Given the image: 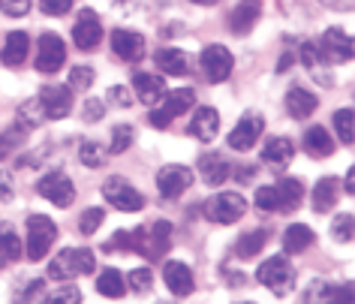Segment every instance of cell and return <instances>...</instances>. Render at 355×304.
Wrapping results in <instances>:
<instances>
[{"label": "cell", "mask_w": 355, "mask_h": 304, "mask_svg": "<svg viewBox=\"0 0 355 304\" xmlns=\"http://www.w3.org/2000/svg\"><path fill=\"white\" fill-rule=\"evenodd\" d=\"M94 85V69L91 67H73L69 69V91H87Z\"/></svg>", "instance_id": "41"}, {"label": "cell", "mask_w": 355, "mask_h": 304, "mask_svg": "<svg viewBox=\"0 0 355 304\" xmlns=\"http://www.w3.org/2000/svg\"><path fill=\"white\" fill-rule=\"evenodd\" d=\"M103 196L112 208L127 211V214L145 208V196H141L130 181H123V178H109V181L103 184Z\"/></svg>", "instance_id": "7"}, {"label": "cell", "mask_w": 355, "mask_h": 304, "mask_svg": "<svg viewBox=\"0 0 355 304\" xmlns=\"http://www.w3.org/2000/svg\"><path fill=\"white\" fill-rule=\"evenodd\" d=\"M262 130H265V121H262V115H256V112H247L241 121H238V127L229 133V148L232 151H250L256 142H259L262 136Z\"/></svg>", "instance_id": "14"}, {"label": "cell", "mask_w": 355, "mask_h": 304, "mask_svg": "<svg viewBox=\"0 0 355 304\" xmlns=\"http://www.w3.org/2000/svg\"><path fill=\"white\" fill-rule=\"evenodd\" d=\"M319 60H328V64H346V60H352V37L349 33H343L340 28H328L322 33V40H319Z\"/></svg>", "instance_id": "10"}, {"label": "cell", "mask_w": 355, "mask_h": 304, "mask_svg": "<svg viewBox=\"0 0 355 304\" xmlns=\"http://www.w3.org/2000/svg\"><path fill=\"white\" fill-rule=\"evenodd\" d=\"M112 49H114V55H118L121 60H127V64H139L141 58H145V49H148V42L141 33L136 31H114L112 33Z\"/></svg>", "instance_id": "16"}, {"label": "cell", "mask_w": 355, "mask_h": 304, "mask_svg": "<svg viewBox=\"0 0 355 304\" xmlns=\"http://www.w3.org/2000/svg\"><path fill=\"white\" fill-rule=\"evenodd\" d=\"M0 12L10 19H21L31 12V0H0Z\"/></svg>", "instance_id": "45"}, {"label": "cell", "mask_w": 355, "mask_h": 304, "mask_svg": "<svg viewBox=\"0 0 355 304\" xmlns=\"http://www.w3.org/2000/svg\"><path fill=\"white\" fill-rule=\"evenodd\" d=\"M96 292L105 295V298H123L127 292V280L118 268H103V274L96 277Z\"/></svg>", "instance_id": "31"}, {"label": "cell", "mask_w": 355, "mask_h": 304, "mask_svg": "<svg viewBox=\"0 0 355 304\" xmlns=\"http://www.w3.org/2000/svg\"><path fill=\"white\" fill-rule=\"evenodd\" d=\"M355 112L352 109H340V112H334V130H337V139L343 142L346 148L355 142Z\"/></svg>", "instance_id": "35"}, {"label": "cell", "mask_w": 355, "mask_h": 304, "mask_svg": "<svg viewBox=\"0 0 355 304\" xmlns=\"http://www.w3.org/2000/svg\"><path fill=\"white\" fill-rule=\"evenodd\" d=\"M328 304H352V283H346V286H331Z\"/></svg>", "instance_id": "51"}, {"label": "cell", "mask_w": 355, "mask_h": 304, "mask_svg": "<svg viewBox=\"0 0 355 304\" xmlns=\"http://www.w3.org/2000/svg\"><path fill=\"white\" fill-rule=\"evenodd\" d=\"M132 87H136L139 100L148 103V105H157L166 96L163 76H154V73H136V76H132Z\"/></svg>", "instance_id": "22"}, {"label": "cell", "mask_w": 355, "mask_h": 304, "mask_svg": "<svg viewBox=\"0 0 355 304\" xmlns=\"http://www.w3.org/2000/svg\"><path fill=\"white\" fill-rule=\"evenodd\" d=\"M292 157H295V145L286 136H274L262 148V163L271 166V172H283L292 163Z\"/></svg>", "instance_id": "18"}, {"label": "cell", "mask_w": 355, "mask_h": 304, "mask_svg": "<svg viewBox=\"0 0 355 304\" xmlns=\"http://www.w3.org/2000/svg\"><path fill=\"white\" fill-rule=\"evenodd\" d=\"M132 139H136V130H132L130 124H121V127H114V130H112L109 154H123V151L132 145Z\"/></svg>", "instance_id": "39"}, {"label": "cell", "mask_w": 355, "mask_h": 304, "mask_svg": "<svg viewBox=\"0 0 355 304\" xmlns=\"http://www.w3.org/2000/svg\"><path fill=\"white\" fill-rule=\"evenodd\" d=\"M163 280L168 286V292L178 295V298H187V295L196 289V277H193L190 265H184V262H166L163 265Z\"/></svg>", "instance_id": "17"}, {"label": "cell", "mask_w": 355, "mask_h": 304, "mask_svg": "<svg viewBox=\"0 0 355 304\" xmlns=\"http://www.w3.org/2000/svg\"><path fill=\"white\" fill-rule=\"evenodd\" d=\"M259 15H262L259 0H241V3L232 10V15H229V28H232L235 37H244V33L253 31V24L259 22Z\"/></svg>", "instance_id": "20"}, {"label": "cell", "mask_w": 355, "mask_h": 304, "mask_svg": "<svg viewBox=\"0 0 355 304\" xmlns=\"http://www.w3.org/2000/svg\"><path fill=\"white\" fill-rule=\"evenodd\" d=\"M55 238H58L55 220L46 217V214H31L28 217V256L33 262L46 259L51 244H55Z\"/></svg>", "instance_id": "4"}, {"label": "cell", "mask_w": 355, "mask_h": 304, "mask_svg": "<svg viewBox=\"0 0 355 304\" xmlns=\"http://www.w3.org/2000/svg\"><path fill=\"white\" fill-rule=\"evenodd\" d=\"M37 193H40L46 202L58 205V208H69V205H73V199H76V187H73V181L67 178V172H60V169L49 172L46 178H40Z\"/></svg>", "instance_id": "8"}, {"label": "cell", "mask_w": 355, "mask_h": 304, "mask_svg": "<svg viewBox=\"0 0 355 304\" xmlns=\"http://www.w3.org/2000/svg\"><path fill=\"white\" fill-rule=\"evenodd\" d=\"M256 280H259L262 286H268L271 292L286 295V292L295 289V268L289 265L286 256H271V259H265V262L259 265Z\"/></svg>", "instance_id": "3"}, {"label": "cell", "mask_w": 355, "mask_h": 304, "mask_svg": "<svg viewBox=\"0 0 355 304\" xmlns=\"http://www.w3.org/2000/svg\"><path fill=\"white\" fill-rule=\"evenodd\" d=\"M304 151L310 157H316V160H325V157H331L334 154V139L328 136V130L325 127H310L304 133Z\"/></svg>", "instance_id": "26"}, {"label": "cell", "mask_w": 355, "mask_h": 304, "mask_svg": "<svg viewBox=\"0 0 355 304\" xmlns=\"http://www.w3.org/2000/svg\"><path fill=\"white\" fill-rule=\"evenodd\" d=\"M298 58H301V64H304L307 69H316V67H319V51H316V42H301Z\"/></svg>", "instance_id": "48"}, {"label": "cell", "mask_w": 355, "mask_h": 304, "mask_svg": "<svg viewBox=\"0 0 355 304\" xmlns=\"http://www.w3.org/2000/svg\"><path fill=\"white\" fill-rule=\"evenodd\" d=\"M355 193V172L349 169V172H346V196H352Z\"/></svg>", "instance_id": "56"}, {"label": "cell", "mask_w": 355, "mask_h": 304, "mask_svg": "<svg viewBox=\"0 0 355 304\" xmlns=\"http://www.w3.org/2000/svg\"><path fill=\"white\" fill-rule=\"evenodd\" d=\"M193 3H199V6H214L217 0H193Z\"/></svg>", "instance_id": "57"}, {"label": "cell", "mask_w": 355, "mask_h": 304, "mask_svg": "<svg viewBox=\"0 0 355 304\" xmlns=\"http://www.w3.org/2000/svg\"><path fill=\"white\" fill-rule=\"evenodd\" d=\"M105 157H109V151H105L100 142H85V145L78 148V163L85 169H103Z\"/></svg>", "instance_id": "33"}, {"label": "cell", "mask_w": 355, "mask_h": 304, "mask_svg": "<svg viewBox=\"0 0 355 304\" xmlns=\"http://www.w3.org/2000/svg\"><path fill=\"white\" fill-rule=\"evenodd\" d=\"M159 103H163V109L150 112L148 115V124H150V127H157V130H166L168 124H172V118H178V115H184V112L193 109V103H196V94H193L190 87H178V91H172V94L166 91V96Z\"/></svg>", "instance_id": "5"}, {"label": "cell", "mask_w": 355, "mask_h": 304, "mask_svg": "<svg viewBox=\"0 0 355 304\" xmlns=\"http://www.w3.org/2000/svg\"><path fill=\"white\" fill-rule=\"evenodd\" d=\"M42 286H46L42 280H28V283H24L19 292H15V301H12V304H33V301L40 298Z\"/></svg>", "instance_id": "43"}, {"label": "cell", "mask_w": 355, "mask_h": 304, "mask_svg": "<svg viewBox=\"0 0 355 304\" xmlns=\"http://www.w3.org/2000/svg\"><path fill=\"white\" fill-rule=\"evenodd\" d=\"M154 64L166 76H184L187 73V55L181 49H159L154 55Z\"/></svg>", "instance_id": "29"}, {"label": "cell", "mask_w": 355, "mask_h": 304, "mask_svg": "<svg viewBox=\"0 0 355 304\" xmlns=\"http://www.w3.org/2000/svg\"><path fill=\"white\" fill-rule=\"evenodd\" d=\"M42 121H49V118H46V112H42L40 100H28V103H21V109H19V124H21L24 130L40 127Z\"/></svg>", "instance_id": "36"}, {"label": "cell", "mask_w": 355, "mask_h": 304, "mask_svg": "<svg viewBox=\"0 0 355 304\" xmlns=\"http://www.w3.org/2000/svg\"><path fill=\"white\" fill-rule=\"evenodd\" d=\"M316 105H319V96L304 91V87H292V91L286 94V109L295 121H307L310 115L316 112Z\"/></svg>", "instance_id": "25"}, {"label": "cell", "mask_w": 355, "mask_h": 304, "mask_svg": "<svg viewBox=\"0 0 355 304\" xmlns=\"http://www.w3.org/2000/svg\"><path fill=\"white\" fill-rule=\"evenodd\" d=\"M42 304H82V289L78 286H58L42 298Z\"/></svg>", "instance_id": "38"}, {"label": "cell", "mask_w": 355, "mask_h": 304, "mask_svg": "<svg viewBox=\"0 0 355 304\" xmlns=\"http://www.w3.org/2000/svg\"><path fill=\"white\" fill-rule=\"evenodd\" d=\"M202 73H205L208 82H226L229 76H232V67H235V58L229 55V49L223 46H208L202 51Z\"/></svg>", "instance_id": "12"}, {"label": "cell", "mask_w": 355, "mask_h": 304, "mask_svg": "<svg viewBox=\"0 0 355 304\" xmlns=\"http://www.w3.org/2000/svg\"><path fill=\"white\" fill-rule=\"evenodd\" d=\"M40 10L46 15H67L69 10H73V0H40Z\"/></svg>", "instance_id": "47"}, {"label": "cell", "mask_w": 355, "mask_h": 304, "mask_svg": "<svg viewBox=\"0 0 355 304\" xmlns=\"http://www.w3.org/2000/svg\"><path fill=\"white\" fill-rule=\"evenodd\" d=\"M172 247V223L168 220H154L150 226H139L130 232V250L145 259H159Z\"/></svg>", "instance_id": "1"}, {"label": "cell", "mask_w": 355, "mask_h": 304, "mask_svg": "<svg viewBox=\"0 0 355 304\" xmlns=\"http://www.w3.org/2000/svg\"><path fill=\"white\" fill-rule=\"evenodd\" d=\"M109 103L118 105V109H130V105H132V96H130L127 87L114 85V87H109Z\"/></svg>", "instance_id": "49"}, {"label": "cell", "mask_w": 355, "mask_h": 304, "mask_svg": "<svg viewBox=\"0 0 355 304\" xmlns=\"http://www.w3.org/2000/svg\"><path fill=\"white\" fill-rule=\"evenodd\" d=\"M313 241H316L313 229L304 226V223H292V226H286V232H283V247H286V253H304V250H310Z\"/></svg>", "instance_id": "28"}, {"label": "cell", "mask_w": 355, "mask_h": 304, "mask_svg": "<svg viewBox=\"0 0 355 304\" xmlns=\"http://www.w3.org/2000/svg\"><path fill=\"white\" fill-rule=\"evenodd\" d=\"M103 220H105L103 208H87L82 217H78V232H82V235H94V232L103 226Z\"/></svg>", "instance_id": "40"}, {"label": "cell", "mask_w": 355, "mask_h": 304, "mask_svg": "<svg viewBox=\"0 0 355 304\" xmlns=\"http://www.w3.org/2000/svg\"><path fill=\"white\" fill-rule=\"evenodd\" d=\"M238 169H241V172H238V181H250V178L256 175L253 166H238Z\"/></svg>", "instance_id": "55"}, {"label": "cell", "mask_w": 355, "mask_h": 304, "mask_svg": "<svg viewBox=\"0 0 355 304\" xmlns=\"http://www.w3.org/2000/svg\"><path fill=\"white\" fill-rule=\"evenodd\" d=\"M15 259H21V238L10 223H0V268L12 265Z\"/></svg>", "instance_id": "30"}, {"label": "cell", "mask_w": 355, "mask_h": 304, "mask_svg": "<svg viewBox=\"0 0 355 304\" xmlns=\"http://www.w3.org/2000/svg\"><path fill=\"white\" fill-rule=\"evenodd\" d=\"M205 214H208V220L232 226V223H238L247 214V199L241 193H217L214 199H208Z\"/></svg>", "instance_id": "6"}, {"label": "cell", "mask_w": 355, "mask_h": 304, "mask_svg": "<svg viewBox=\"0 0 355 304\" xmlns=\"http://www.w3.org/2000/svg\"><path fill=\"white\" fill-rule=\"evenodd\" d=\"M103 112H105V103L100 100V96H87L85 105H82V115H85V121H87V124L103 121Z\"/></svg>", "instance_id": "44"}, {"label": "cell", "mask_w": 355, "mask_h": 304, "mask_svg": "<svg viewBox=\"0 0 355 304\" xmlns=\"http://www.w3.org/2000/svg\"><path fill=\"white\" fill-rule=\"evenodd\" d=\"M24 142H28V130H24L21 124L15 121L6 133H0V160H3L6 154H12V151H19Z\"/></svg>", "instance_id": "34"}, {"label": "cell", "mask_w": 355, "mask_h": 304, "mask_svg": "<svg viewBox=\"0 0 355 304\" xmlns=\"http://www.w3.org/2000/svg\"><path fill=\"white\" fill-rule=\"evenodd\" d=\"M340 199V181L337 178H322L313 190V211L316 214H328Z\"/></svg>", "instance_id": "27"}, {"label": "cell", "mask_w": 355, "mask_h": 304, "mask_svg": "<svg viewBox=\"0 0 355 304\" xmlns=\"http://www.w3.org/2000/svg\"><path fill=\"white\" fill-rule=\"evenodd\" d=\"M265 241H268V229H253V232H244L241 238H238L235 244V253L241 259H253L259 250L265 247Z\"/></svg>", "instance_id": "32"}, {"label": "cell", "mask_w": 355, "mask_h": 304, "mask_svg": "<svg viewBox=\"0 0 355 304\" xmlns=\"http://www.w3.org/2000/svg\"><path fill=\"white\" fill-rule=\"evenodd\" d=\"M10 199H12V178L0 172V202H10Z\"/></svg>", "instance_id": "53"}, {"label": "cell", "mask_w": 355, "mask_h": 304, "mask_svg": "<svg viewBox=\"0 0 355 304\" xmlns=\"http://www.w3.org/2000/svg\"><path fill=\"white\" fill-rule=\"evenodd\" d=\"M292 60H295V55H292V51H286V55H283V58H280V64H277V73H286V69H289V64H292Z\"/></svg>", "instance_id": "54"}, {"label": "cell", "mask_w": 355, "mask_h": 304, "mask_svg": "<svg viewBox=\"0 0 355 304\" xmlns=\"http://www.w3.org/2000/svg\"><path fill=\"white\" fill-rule=\"evenodd\" d=\"M157 187H159V193H163L166 199H178V196L187 193L193 187V169H187V166H166V169H159Z\"/></svg>", "instance_id": "15"}, {"label": "cell", "mask_w": 355, "mask_h": 304, "mask_svg": "<svg viewBox=\"0 0 355 304\" xmlns=\"http://www.w3.org/2000/svg\"><path fill=\"white\" fill-rule=\"evenodd\" d=\"M331 235H334V241H340V244H352V238H355V217L352 214H337L334 223H331Z\"/></svg>", "instance_id": "37"}, {"label": "cell", "mask_w": 355, "mask_h": 304, "mask_svg": "<svg viewBox=\"0 0 355 304\" xmlns=\"http://www.w3.org/2000/svg\"><path fill=\"white\" fill-rule=\"evenodd\" d=\"M199 175L208 187H220L232 175V166H229V160L223 154H205L199 160Z\"/></svg>", "instance_id": "23"}, {"label": "cell", "mask_w": 355, "mask_h": 304, "mask_svg": "<svg viewBox=\"0 0 355 304\" xmlns=\"http://www.w3.org/2000/svg\"><path fill=\"white\" fill-rule=\"evenodd\" d=\"M187 133L193 139H199V142H214L217 133H220V115H217V109H211V105H202V109H196V112H193V121H190Z\"/></svg>", "instance_id": "19"}, {"label": "cell", "mask_w": 355, "mask_h": 304, "mask_svg": "<svg viewBox=\"0 0 355 304\" xmlns=\"http://www.w3.org/2000/svg\"><path fill=\"white\" fill-rule=\"evenodd\" d=\"M31 55V37L24 31H12L6 33L3 40V49H0V60H3L6 67H21L24 60Z\"/></svg>", "instance_id": "21"}, {"label": "cell", "mask_w": 355, "mask_h": 304, "mask_svg": "<svg viewBox=\"0 0 355 304\" xmlns=\"http://www.w3.org/2000/svg\"><path fill=\"white\" fill-rule=\"evenodd\" d=\"M73 40H76V46L82 51H94L103 42V22H100V15H96L94 10L78 12V22L73 24Z\"/></svg>", "instance_id": "13"}, {"label": "cell", "mask_w": 355, "mask_h": 304, "mask_svg": "<svg viewBox=\"0 0 355 304\" xmlns=\"http://www.w3.org/2000/svg\"><path fill=\"white\" fill-rule=\"evenodd\" d=\"M96 268V259L87 247H67L49 262V277L51 280H73V277L91 274Z\"/></svg>", "instance_id": "2"}, {"label": "cell", "mask_w": 355, "mask_h": 304, "mask_svg": "<svg viewBox=\"0 0 355 304\" xmlns=\"http://www.w3.org/2000/svg\"><path fill=\"white\" fill-rule=\"evenodd\" d=\"M40 105H42V112H46V118L49 121H60V118H67L69 112H73V91H69L67 85H46L40 91Z\"/></svg>", "instance_id": "11"}, {"label": "cell", "mask_w": 355, "mask_h": 304, "mask_svg": "<svg viewBox=\"0 0 355 304\" xmlns=\"http://www.w3.org/2000/svg\"><path fill=\"white\" fill-rule=\"evenodd\" d=\"M328 295H331V286L328 283H313L307 292V304H328Z\"/></svg>", "instance_id": "50"}, {"label": "cell", "mask_w": 355, "mask_h": 304, "mask_svg": "<svg viewBox=\"0 0 355 304\" xmlns=\"http://www.w3.org/2000/svg\"><path fill=\"white\" fill-rule=\"evenodd\" d=\"M274 190H277V211H283V214L295 211L301 199H304V184H301L298 178H283L280 184H274Z\"/></svg>", "instance_id": "24"}, {"label": "cell", "mask_w": 355, "mask_h": 304, "mask_svg": "<svg viewBox=\"0 0 355 304\" xmlns=\"http://www.w3.org/2000/svg\"><path fill=\"white\" fill-rule=\"evenodd\" d=\"M64 60H67L64 40H60L58 33H42V37H40V49H37V60H33L37 73H42V76L58 73V69L64 67Z\"/></svg>", "instance_id": "9"}, {"label": "cell", "mask_w": 355, "mask_h": 304, "mask_svg": "<svg viewBox=\"0 0 355 304\" xmlns=\"http://www.w3.org/2000/svg\"><path fill=\"white\" fill-rule=\"evenodd\" d=\"M238 304H256V301H238Z\"/></svg>", "instance_id": "58"}, {"label": "cell", "mask_w": 355, "mask_h": 304, "mask_svg": "<svg viewBox=\"0 0 355 304\" xmlns=\"http://www.w3.org/2000/svg\"><path fill=\"white\" fill-rule=\"evenodd\" d=\"M105 250H130V232H114L112 235V241L105 244Z\"/></svg>", "instance_id": "52"}, {"label": "cell", "mask_w": 355, "mask_h": 304, "mask_svg": "<svg viewBox=\"0 0 355 304\" xmlns=\"http://www.w3.org/2000/svg\"><path fill=\"white\" fill-rule=\"evenodd\" d=\"M127 283H130V289H136V292H148L150 286H154V274H150V268H136V271H130Z\"/></svg>", "instance_id": "42"}, {"label": "cell", "mask_w": 355, "mask_h": 304, "mask_svg": "<svg viewBox=\"0 0 355 304\" xmlns=\"http://www.w3.org/2000/svg\"><path fill=\"white\" fill-rule=\"evenodd\" d=\"M256 208L277 211V190H274V187H259V190H256Z\"/></svg>", "instance_id": "46"}]
</instances>
